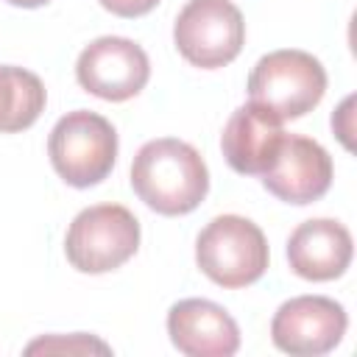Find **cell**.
I'll list each match as a JSON object with an SVG mask.
<instances>
[{
    "label": "cell",
    "instance_id": "cell-15",
    "mask_svg": "<svg viewBox=\"0 0 357 357\" xmlns=\"http://www.w3.org/2000/svg\"><path fill=\"white\" fill-rule=\"evenodd\" d=\"M156 3H159V0H100V6H103L106 11H112V14H117V17H126V20L142 17V14L153 11Z\"/></svg>",
    "mask_w": 357,
    "mask_h": 357
},
{
    "label": "cell",
    "instance_id": "cell-1",
    "mask_svg": "<svg viewBox=\"0 0 357 357\" xmlns=\"http://www.w3.org/2000/svg\"><path fill=\"white\" fill-rule=\"evenodd\" d=\"M131 187L159 215H187L209 192V170L201 153L176 137L145 142L131 165Z\"/></svg>",
    "mask_w": 357,
    "mask_h": 357
},
{
    "label": "cell",
    "instance_id": "cell-16",
    "mask_svg": "<svg viewBox=\"0 0 357 357\" xmlns=\"http://www.w3.org/2000/svg\"><path fill=\"white\" fill-rule=\"evenodd\" d=\"M6 3L20 6V8H39V6H45V3H50V0H6Z\"/></svg>",
    "mask_w": 357,
    "mask_h": 357
},
{
    "label": "cell",
    "instance_id": "cell-9",
    "mask_svg": "<svg viewBox=\"0 0 357 357\" xmlns=\"http://www.w3.org/2000/svg\"><path fill=\"white\" fill-rule=\"evenodd\" d=\"M262 184L284 204H312L332 184V156L324 145L301 134H284L276 162L262 173Z\"/></svg>",
    "mask_w": 357,
    "mask_h": 357
},
{
    "label": "cell",
    "instance_id": "cell-5",
    "mask_svg": "<svg viewBox=\"0 0 357 357\" xmlns=\"http://www.w3.org/2000/svg\"><path fill=\"white\" fill-rule=\"evenodd\" d=\"M139 248V220L120 204H98L75 215L64 251L75 271L106 273L128 262Z\"/></svg>",
    "mask_w": 357,
    "mask_h": 357
},
{
    "label": "cell",
    "instance_id": "cell-7",
    "mask_svg": "<svg viewBox=\"0 0 357 357\" xmlns=\"http://www.w3.org/2000/svg\"><path fill=\"white\" fill-rule=\"evenodd\" d=\"M75 78L89 95L120 103L148 84L151 64L137 42L126 36H100L81 50Z\"/></svg>",
    "mask_w": 357,
    "mask_h": 357
},
{
    "label": "cell",
    "instance_id": "cell-10",
    "mask_svg": "<svg viewBox=\"0 0 357 357\" xmlns=\"http://www.w3.org/2000/svg\"><path fill=\"white\" fill-rule=\"evenodd\" d=\"M167 335L187 357H229L240 349L234 318L209 298H184L167 312Z\"/></svg>",
    "mask_w": 357,
    "mask_h": 357
},
{
    "label": "cell",
    "instance_id": "cell-13",
    "mask_svg": "<svg viewBox=\"0 0 357 357\" xmlns=\"http://www.w3.org/2000/svg\"><path fill=\"white\" fill-rule=\"evenodd\" d=\"M45 100V86L33 73L0 64V131H22L33 126Z\"/></svg>",
    "mask_w": 357,
    "mask_h": 357
},
{
    "label": "cell",
    "instance_id": "cell-8",
    "mask_svg": "<svg viewBox=\"0 0 357 357\" xmlns=\"http://www.w3.org/2000/svg\"><path fill=\"white\" fill-rule=\"evenodd\" d=\"M346 310L326 296H296L284 301L273 321L271 337L276 349L296 357H318L332 351L346 335Z\"/></svg>",
    "mask_w": 357,
    "mask_h": 357
},
{
    "label": "cell",
    "instance_id": "cell-12",
    "mask_svg": "<svg viewBox=\"0 0 357 357\" xmlns=\"http://www.w3.org/2000/svg\"><path fill=\"white\" fill-rule=\"evenodd\" d=\"M351 234L343 223L329 218L304 220L287 240L290 271L310 282L337 279L351 262Z\"/></svg>",
    "mask_w": 357,
    "mask_h": 357
},
{
    "label": "cell",
    "instance_id": "cell-14",
    "mask_svg": "<svg viewBox=\"0 0 357 357\" xmlns=\"http://www.w3.org/2000/svg\"><path fill=\"white\" fill-rule=\"evenodd\" d=\"M28 354H36V351H73V354H86V351H100V354H109L112 349L103 343V340H95V337H86V335H73V337H39L33 340L28 349Z\"/></svg>",
    "mask_w": 357,
    "mask_h": 357
},
{
    "label": "cell",
    "instance_id": "cell-6",
    "mask_svg": "<svg viewBox=\"0 0 357 357\" xmlns=\"http://www.w3.org/2000/svg\"><path fill=\"white\" fill-rule=\"evenodd\" d=\"M178 53L201 70L234 61L245 42V22L231 0H190L173 25Z\"/></svg>",
    "mask_w": 357,
    "mask_h": 357
},
{
    "label": "cell",
    "instance_id": "cell-4",
    "mask_svg": "<svg viewBox=\"0 0 357 357\" xmlns=\"http://www.w3.org/2000/svg\"><path fill=\"white\" fill-rule=\"evenodd\" d=\"M198 268L220 287H245L268 271V240L262 229L240 215H220L195 240Z\"/></svg>",
    "mask_w": 357,
    "mask_h": 357
},
{
    "label": "cell",
    "instance_id": "cell-11",
    "mask_svg": "<svg viewBox=\"0 0 357 357\" xmlns=\"http://www.w3.org/2000/svg\"><path fill=\"white\" fill-rule=\"evenodd\" d=\"M282 139H284L282 120L273 112L248 100L245 106L231 112L220 134V148L231 170L243 176H262L276 162Z\"/></svg>",
    "mask_w": 357,
    "mask_h": 357
},
{
    "label": "cell",
    "instance_id": "cell-3",
    "mask_svg": "<svg viewBox=\"0 0 357 357\" xmlns=\"http://www.w3.org/2000/svg\"><path fill=\"white\" fill-rule=\"evenodd\" d=\"M47 153L53 170L70 187L100 184L117 159V131L114 126L86 109L67 112L47 137Z\"/></svg>",
    "mask_w": 357,
    "mask_h": 357
},
{
    "label": "cell",
    "instance_id": "cell-2",
    "mask_svg": "<svg viewBox=\"0 0 357 357\" xmlns=\"http://www.w3.org/2000/svg\"><path fill=\"white\" fill-rule=\"evenodd\" d=\"M326 92V70L307 50H273L262 56L248 75L251 103L273 112L279 120H296L312 112Z\"/></svg>",
    "mask_w": 357,
    "mask_h": 357
}]
</instances>
